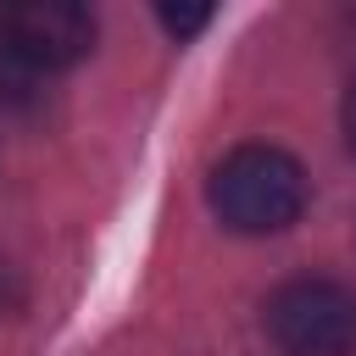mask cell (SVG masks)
Returning <instances> with one entry per match:
<instances>
[{
    "mask_svg": "<svg viewBox=\"0 0 356 356\" xmlns=\"http://www.w3.org/2000/svg\"><path fill=\"white\" fill-rule=\"evenodd\" d=\"M211 211L234 234H278L306 211V167L278 145H239L211 167Z\"/></svg>",
    "mask_w": 356,
    "mask_h": 356,
    "instance_id": "6da1fadb",
    "label": "cell"
},
{
    "mask_svg": "<svg viewBox=\"0 0 356 356\" xmlns=\"http://www.w3.org/2000/svg\"><path fill=\"white\" fill-rule=\"evenodd\" d=\"M267 334L284 356H356V289L339 278H289L267 295Z\"/></svg>",
    "mask_w": 356,
    "mask_h": 356,
    "instance_id": "7a4b0ae2",
    "label": "cell"
},
{
    "mask_svg": "<svg viewBox=\"0 0 356 356\" xmlns=\"http://www.w3.org/2000/svg\"><path fill=\"white\" fill-rule=\"evenodd\" d=\"M89 44H95V17L83 6H72V0H17V6H0V56L28 67L33 78L83 61Z\"/></svg>",
    "mask_w": 356,
    "mask_h": 356,
    "instance_id": "3957f363",
    "label": "cell"
},
{
    "mask_svg": "<svg viewBox=\"0 0 356 356\" xmlns=\"http://www.w3.org/2000/svg\"><path fill=\"white\" fill-rule=\"evenodd\" d=\"M156 17H161V28H167V33L189 39V33H200V28L211 22V6H161Z\"/></svg>",
    "mask_w": 356,
    "mask_h": 356,
    "instance_id": "277c9868",
    "label": "cell"
},
{
    "mask_svg": "<svg viewBox=\"0 0 356 356\" xmlns=\"http://www.w3.org/2000/svg\"><path fill=\"white\" fill-rule=\"evenodd\" d=\"M345 139H350V150H356V83H350V95H345Z\"/></svg>",
    "mask_w": 356,
    "mask_h": 356,
    "instance_id": "5b68a950",
    "label": "cell"
},
{
    "mask_svg": "<svg viewBox=\"0 0 356 356\" xmlns=\"http://www.w3.org/2000/svg\"><path fill=\"white\" fill-rule=\"evenodd\" d=\"M11 300H17V284H11V267H6V261H0V312H6V306H11Z\"/></svg>",
    "mask_w": 356,
    "mask_h": 356,
    "instance_id": "8992f818",
    "label": "cell"
}]
</instances>
